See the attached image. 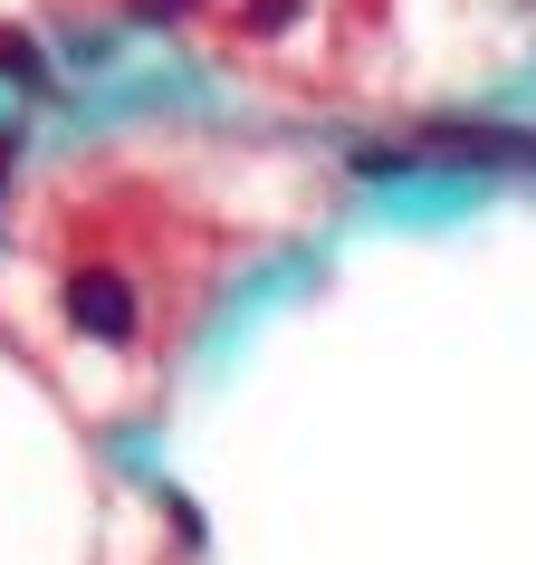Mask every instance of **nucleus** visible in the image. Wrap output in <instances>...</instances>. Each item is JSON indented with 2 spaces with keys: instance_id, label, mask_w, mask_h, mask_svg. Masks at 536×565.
Here are the masks:
<instances>
[{
  "instance_id": "nucleus-6",
  "label": "nucleus",
  "mask_w": 536,
  "mask_h": 565,
  "mask_svg": "<svg viewBox=\"0 0 536 565\" xmlns=\"http://www.w3.org/2000/svg\"><path fill=\"white\" fill-rule=\"evenodd\" d=\"M10 153H20V135H0V182H10Z\"/></svg>"
},
{
  "instance_id": "nucleus-2",
  "label": "nucleus",
  "mask_w": 536,
  "mask_h": 565,
  "mask_svg": "<svg viewBox=\"0 0 536 565\" xmlns=\"http://www.w3.org/2000/svg\"><path fill=\"white\" fill-rule=\"evenodd\" d=\"M421 153L441 163H536V135H489V125H431Z\"/></svg>"
},
{
  "instance_id": "nucleus-1",
  "label": "nucleus",
  "mask_w": 536,
  "mask_h": 565,
  "mask_svg": "<svg viewBox=\"0 0 536 565\" xmlns=\"http://www.w3.org/2000/svg\"><path fill=\"white\" fill-rule=\"evenodd\" d=\"M67 327L96 335V345H125V335L144 327V317H135V278H116V268H77V278H67Z\"/></svg>"
},
{
  "instance_id": "nucleus-4",
  "label": "nucleus",
  "mask_w": 536,
  "mask_h": 565,
  "mask_svg": "<svg viewBox=\"0 0 536 565\" xmlns=\"http://www.w3.org/2000/svg\"><path fill=\"white\" fill-rule=\"evenodd\" d=\"M298 20V0H249V30H288Z\"/></svg>"
},
{
  "instance_id": "nucleus-5",
  "label": "nucleus",
  "mask_w": 536,
  "mask_h": 565,
  "mask_svg": "<svg viewBox=\"0 0 536 565\" xmlns=\"http://www.w3.org/2000/svg\"><path fill=\"white\" fill-rule=\"evenodd\" d=\"M135 10H144V20H182V10H192V0H135Z\"/></svg>"
},
{
  "instance_id": "nucleus-3",
  "label": "nucleus",
  "mask_w": 536,
  "mask_h": 565,
  "mask_svg": "<svg viewBox=\"0 0 536 565\" xmlns=\"http://www.w3.org/2000/svg\"><path fill=\"white\" fill-rule=\"evenodd\" d=\"M0 77H10V87H49V58H39L30 30H0Z\"/></svg>"
}]
</instances>
